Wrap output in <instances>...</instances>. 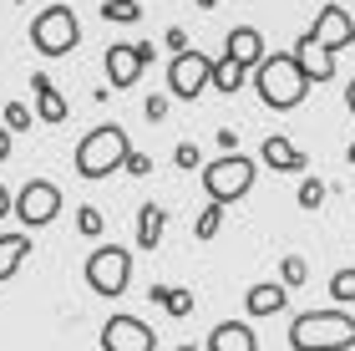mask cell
I'll return each mask as SVG.
<instances>
[{"instance_id":"7402d4cb","label":"cell","mask_w":355,"mask_h":351,"mask_svg":"<svg viewBox=\"0 0 355 351\" xmlns=\"http://www.w3.org/2000/svg\"><path fill=\"white\" fill-rule=\"evenodd\" d=\"M218 225H223V204H214V199H208V209L198 214L193 234H198V239H214V234H218Z\"/></svg>"},{"instance_id":"4dcf8cb0","label":"cell","mask_w":355,"mask_h":351,"mask_svg":"<svg viewBox=\"0 0 355 351\" xmlns=\"http://www.w3.org/2000/svg\"><path fill=\"white\" fill-rule=\"evenodd\" d=\"M163 113H168V97H148V117L163 122Z\"/></svg>"},{"instance_id":"1f68e13d","label":"cell","mask_w":355,"mask_h":351,"mask_svg":"<svg viewBox=\"0 0 355 351\" xmlns=\"http://www.w3.org/2000/svg\"><path fill=\"white\" fill-rule=\"evenodd\" d=\"M168 46H173V56H178V51H188V36H183V31L173 26V31H168Z\"/></svg>"},{"instance_id":"cb8c5ba5","label":"cell","mask_w":355,"mask_h":351,"mask_svg":"<svg viewBox=\"0 0 355 351\" xmlns=\"http://www.w3.org/2000/svg\"><path fill=\"white\" fill-rule=\"evenodd\" d=\"M330 295L340 300V306H350V300H355V270H335V275H330Z\"/></svg>"},{"instance_id":"5b68a950","label":"cell","mask_w":355,"mask_h":351,"mask_svg":"<svg viewBox=\"0 0 355 351\" xmlns=\"http://www.w3.org/2000/svg\"><path fill=\"white\" fill-rule=\"evenodd\" d=\"M82 41V21H76L71 6H46L36 21H31V46L41 56H67Z\"/></svg>"},{"instance_id":"30bf717a","label":"cell","mask_w":355,"mask_h":351,"mask_svg":"<svg viewBox=\"0 0 355 351\" xmlns=\"http://www.w3.org/2000/svg\"><path fill=\"white\" fill-rule=\"evenodd\" d=\"M102 351H157V331L137 316H112L102 326Z\"/></svg>"},{"instance_id":"8fae6325","label":"cell","mask_w":355,"mask_h":351,"mask_svg":"<svg viewBox=\"0 0 355 351\" xmlns=\"http://www.w3.org/2000/svg\"><path fill=\"white\" fill-rule=\"evenodd\" d=\"M304 36H310L315 46H325V51L335 56V51H340V46H350L355 26H350V15H345L340 6H330V0H325V6H320V15H315V26L304 31Z\"/></svg>"},{"instance_id":"52a82bcc","label":"cell","mask_w":355,"mask_h":351,"mask_svg":"<svg viewBox=\"0 0 355 351\" xmlns=\"http://www.w3.org/2000/svg\"><path fill=\"white\" fill-rule=\"evenodd\" d=\"M56 214H61V188L51 179H26L21 194H15V219L26 229H46Z\"/></svg>"},{"instance_id":"44dd1931","label":"cell","mask_w":355,"mask_h":351,"mask_svg":"<svg viewBox=\"0 0 355 351\" xmlns=\"http://www.w3.org/2000/svg\"><path fill=\"white\" fill-rule=\"evenodd\" d=\"M137 15H142L137 0H102V21H112V26H132Z\"/></svg>"},{"instance_id":"484cf974","label":"cell","mask_w":355,"mask_h":351,"mask_svg":"<svg viewBox=\"0 0 355 351\" xmlns=\"http://www.w3.org/2000/svg\"><path fill=\"white\" fill-rule=\"evenodd\" d=\"M320 199H325V183H320V179H304V183H300V209H320Z\"/></svg>"},{"instance_id":"603a6c76","label":"cell","mask_w":355,"mask_h":351,"mask_svg":"<svg viewBox=\"0 0 355 351\" xmlns=\"http://www.w3.org/2000/svg\"><path fill=\"white\" fill-rule=\"evenodd\" d=\"M0 117H6V127H10V133H26V127L36 122L26 102H6V107H0Z\"/></svg>"},{"instance_id":"d6a6232c","label":"cell","mask_w":355,"mask_h":351,"mask_svg":"<svg viewBox=\"0 0 355 351\" xmlns=\"http://www.w3.org/2000/svg\"><path fill=\"white\" fill-rule=\"evenodd\" d=\"M218 148H223V153H239V138L229 133V127H223V133H218Z\"/></svg>"},{"instance_id":"74e56055","label":"cell","mask_w":355,"mask_h":351,"mask_svg":"<svg viewBox=\"0 0 355 351\" xmlns=\"http://www.w3.org/2000/svg\"><path fill=\"white\" fill-rule=\"evenodd\" d=\"M178 351H198V346H178Z\"/></svg>"},{"instance_id":"f1b7e54d","label":"cell","mask_w":355,"mask_h":351,"mask_svg":"<svg viewBox=\"0 0 355 351\" xmlns=\"http://www.w3.org/2000/svg\"><path fill=\"white\" fill-rule=\"evenodd\" d=\"M198 163H203V158H198V148H193V142H183V148H178V168L188 173V168H198Z\"/></svg>"},{"instance_id":"2e32d148","label":"cell","mask_w":355,"mask_h":351,"mask_svg":"<svg viewBox=\"0 0 355 351\" xmlns=\"http://www.w3.org/2000/svg\"><path fill=\"white\" fill-rule=\"evenodd\" d=\"M284 306H289V285L284 280H264V285L249 291V316H259V321L264 316H279Z\"/></svg>"},{"instance_id":"5bb4252c","label":"cell","mask_w":355,"mask_h":351,"mask_svg":"<svg viewBox=\"0 0 355 351\" xmlns=\"http://www.w3.org/2000/svg\"><path fill=\"white\" fill-rule=\"evenodd\" d=\"M208 351H259L249 321H218L214 336H208Z\"/></svg>"},{"instance_id":"9c48e42d","label":"cell","mask_w":355,"mask_h":351,"mask_svg":"<svg viewBox=\"0 0 355 351\" xmlns=\"http://www.w3.org/2000/svg\"><path fill=\"white\" fill-rule=\"evenodd\" d=\"M148 67H153V46L148 41H117V46H107V82L117 92L122 87H137Z\"/></svg>"},{"instance_id":"d4e9b609","label":"cell","mask_w":355,"mask_h":351,"mask_svg":"<svg viewBox=\"0 0 355 351\" xmlns=\"http://www.w3.org/2000/svg\"><path fill=\"white\" fill-rule=\"evenodd\" d=\"M279 280L289 285V291H295V285H304V280H310V265H304L300 254H289V260L279 265Z\"/></svg>"},{"instance_id":"7a4b0ae2","label":"cell","mask_w":355,"mask_h":351,"mask_svg":"<svg viewBox=\"0 0 355 351\" xmlns=\"http://www.w3.org/2000/svg\"><path fill=\"white\" fill-rule=\"evenodd\" d=\"M295 351H350L355 346V316L350 311H304L289 326Z\"/></svg>"},{"instance_id":"277c9868","label":"cell","mask_w":355,"mask_h":351,"mask_svg":"<svg viewBox=\"0 0 355 351\" xmlns=\"http://www.w3.org/2000/svg\"><path fill=\"white\" fill-rule=\"evenodd\" d=\"M254 168H259L254 158H244V153H223L218 163L203 168V194L229 209V204H239V199L254 188Z\"/></svg>"},{"instance_id":"e0dca14e","label":"cell","mask_w":355,"mask_h":351,"mask_svg":"<svg viewBox=\"0 0 355 351\" xmlns=\"http://www.w3.org/2000/svg\"><path fill=\"white\" fill-rule=\"evenodd\" d=\"M295 56H300V67L310 72V82H330V76H335V56L325 51V46H315L310 36L295 41Z\"/></svg>"},{"instance_id":"f35d334b","label":"cell","mask_w":355,"mask_h":351,"mask_svg":"<svg viewBox=\"0 0 355 351\" xmlns=\"http://www.w3.org/2000/svg\"><path fill=\"white\" fill-rule=\"evenodd\" d=\"M0 107H6V97H0Z\"/></svg>"},{"instance_id":"836d02e7","label":"cell","mask_w":355,"mask_h":351,"mask_svg":"<svg viewBox=\"0 0 355 351\" xmlns=\"http://www.w3.org/2000/svg\"><path fill=\"white\" fill-rule=\"evenodd\" d=\"M10 158V127H0V163Z\"/></svg>"},{"instance_id":"9a60e30c","label":"cell","mask_w":355,"mask_h":351,"mask_svg":"<svg viewBox=\"0 0 355 351\" xmlns=\"http://www.w3.org/2000/svg\"><path fill=\"white\" fill-rule=\"evenodd\" d=\"M31 92H36V113H41V122H67V97L56 92V82H51L46 72L31 76Z\"/></svg>"},{"instance_id":"8d00e7d4","label":"cell","mask_w":355,"mask_h":351,"mask_svg":"<svg viewBox=\"0 0 355 351\" xmlns=\"http://www.w3.org/2000/svg\"><path fill=\"white\" fill-rule=\"evenodd\" d=\"M193 6H198V10H214V6H218V0H193Z\"/></svg>"},{"instance_id":"6da1fadb","label":"cell","mask_w":355,"mask_h":351,"mask_svg":"<svg viewBox=\"0 0 355 351\" xmlns=\"http://www.w3.org/2000/svg\"><path fill=\"white\" fill-rule=\"evenodd\" d=\"M310 87L315 82H310V72L300 67L295 51H269L259 67H254V92H259V102L274 107V113H295Z\"/></svg>"},{"instance_id":"e575fe53","label":"cell","mask_w":355,"mask_h":351,"mask_svg":"<svg viewBox=\"0 0 355 351\" xmlns=\"http://www.w3.org/2000/svg\"><path fill=\"white\" fill-rule=\"evenodd\" d=\"M10 209H15V199H10V194H6V183H0V219H6V214H10Z\"/></svg>"},{"instance_id":"d590c367","label":"cell","mask_w":355,"mask_h":351,"mask_svg":"<svg viewBox=\"0 0 355 351\" xmlns=\"http://www.w3.org/2000/svg\"><path fill=\"white\" fill-rule=\"evenodd\" d=\"M345 102H350V113H355V76H350V87H345Z\"/></svg>"},{"instance_id":"4316f807","label":"cell","mask_w":355,"mask_h":351,"mask_svg":"<svg viewBox=\"0 0 355 351\" xmlns=\"http://www.w3.org/2000/svg\"><path fill=\"white\" fill-rule=\"evenodd\" d=\"M76 229H82L87 239H96V234H102V209H92V204H87V209L76 214Z\"/></svg>"},{"instance_id":"ffe728a7","label":"cell","mask_w":355,"mask_h":351,"mask_svg":"<svg viewBox=\"0 0 355 351\" xmlns=\"http://www.w3.org/2000/svg\"><path fill=\"white\" fill-rule=\"evenodd\" d=\"M244 72H249V67H239V61H229V56H223L218 67H214V87L223 92V97H234V92L244 87Z\"/></svg>"},{"instance_id":"d6986e66","label":"cell","mask_w":355,"mask_h":351,"mask_svg":"<svg viewBox=\"0 0 355 351\" xmlns=\"http://www.w3.org/2000/svg\"><path fill=\"white\" fill-rule=\"evenodd\" d=\"M31 254V234H0V280H10L15 270H21V260Z\"/></svg>"},{"instance_id":"ac0fdd59","label":"cell","mask_w":355,"mask_h":351,"mask_svg":"<svg viewBox=\"0 0 355 351\" xmlns=\"http://www.w3.org/2000/svg\"><path fill=\"white\" fill-rule=\"evenodd\" d=\"M163 229H168V209H163V204H142V209H137V245L157 250V245H163Z\"/></svg>"},{"instance_id":"ba28073f","label":"cell","mask_w":355,"mask_h":351,"mask_svg":"<svg viewBox=\"0 0 355 351\" xmlns=\"http://www.w3.org/2000/svg\"><path fill=\"white\" fill-rule=\"evenodd\" d=\"M203 87H214V61H208L203 51H178L173 67H168V97L193 102Z\"/></svg>"},{"instance_id":"f546056e","label":"cell","mask_w":355,"mask_h":351,"mask_svg":"<svg viewBox=\"0 0 355 351\" xmlns=\"http://www.w3.org/2000/svg\"><path fill=\"white\" fill-rule=\"evenodd\" d=\"M148 168H153V158H148V153H127V173H137V179H142Z\"/></svg>"},{"instance_id":"83f0119b","label":"cell","mask_w":355,"mask_h":351,"mask_svg":"<svg viewBox=\"0 0 355 351\" xmlns=\"http://www.w3.org/2000/svg\"><path fill=\"white\" fill-rule=\"evenodd\" d=\"M163 306H168V316H188V311H193V295H188V291H173V285H168V300H163Z\"/></svg>"},{"instance_id":"3957f363","label":"cell","mask_w":355,"mask_h":351,"mask_svg":"<svg viewBox=\"0 0 355 351\" xmlns=\"http://www.w3.org/2000/svg\"><path fill=\"white\" fill-rule=\"evenodd\" d=\"M127 153H132V148H127V133H122L117 122H102V127H92V133L76 142V158H71V163H76L82 179L96 183V179H107V173L127 168Z\"/></svg>"},{"instance_id":"7c38bea8","label":"cell","mask_w":355,"mask_h":351,"mask_svg":"<svg viewBox=\"0 0 355 351\" xmlns=\"http://www.w3.org/2000/svg\"><path fill=\"white\" fill-rule=\"evenodd\" d=\"M223 56L254 72V67H259V61H264L269 51H264V36H259V31H254V26H234L229 36H223Z\"/></svg>"},{"instance_id":"4fadbf2b","label":"cell","mask_w":355,"mask_h":351,"mask_svg":"<svg viewBox=\"0 0 355 351\" xmlns=\"http://www.w3.org/2000/svg\"><path fill=\"white\" fill-rule=\"evenodd\" d=\"M259 163H269L274 173H300V168H310V158H304L284 133H269V138L259 142Z\"/></svg>"},{"instance_id":"8992f818","label":"cell","mask_w":355,"mask_h":351,"mask_svg":"<svg viewBox=\"0 0 355 351\" xmlns=\"http://www.w3.org/2000/svg\"><path fill=\"white\" fill-rule=\"evenodd\" d=\"M87 285L96 295H107V300H117L122 291H127V280H132V254H127L122 245H96L92 254H87Z\"/></svg>"}]
</instances>
